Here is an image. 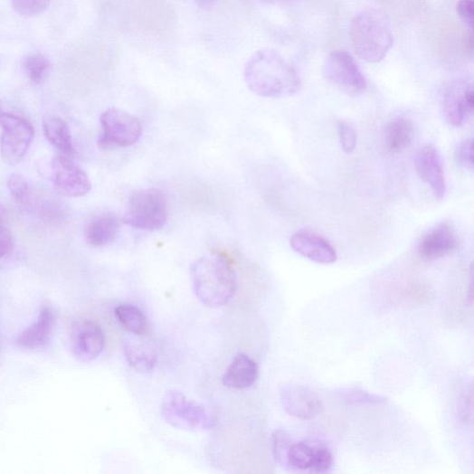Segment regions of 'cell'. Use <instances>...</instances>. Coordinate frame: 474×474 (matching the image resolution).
Listing matches in <instances>:
<instances>
[{
  "mask_svg": "<svg viewBox=\"0 0 474 474\" xmlns=\"http://www.w3.org/2000/svg\"><path fill=\"white\" fill-rule=\"evenodd\" d=\"M455 228L448 222L429 229L422 237L417 252L424 261H437L451 254L458 247Z\"/></svg>",
  "mask_w": 474,
  "mask_h": 474,
  "instance_id": "13",
  "label": "cell"
},
{
  "mask_svg": "<svg viewBox=\"0 0 474 474\" xmlns=\"http://www.w3.org/2000/svg\"><path fill=\"white\" fill-rule=\"evenodd\" d=\"M414 125L410 118L398 117L392 118L384 128L383 137L386 147L393 152L405 150L412 142Z\"/></svg>",
  "mask_w": 474,
  "mask_h": 474,
  "instance_id": "20",
  "label": "cell"
},
{
  "mask_svg": "<svg viewBox=\"0 0 474 474\" xmlns=\"http://www.w3.org/2000/svg\"><path fill=\"white\" fill-rule=\"evenodd\" d=\"M473 87L460 81L449 86L442 99V112L446 122L453 128L466 124L473 113Z\"/></svg>",
  "mask_w": 474,
  "mask_h": 474,
  "instance_id": "12",
  "label": "cell"
},
{
  "mask_svg": "<svg viewBox=\"0 0 474 474\" xmlns=\"http://www.w3.org/2000/svg\"><path fill=\"white\" fill-rule=\"evenodd\" d=\"M54 325V310L50 306H44L35 322L19 335L17 345L26 349L43 346L50 340Z\"/></svg>",
  "mask_w": 474,
  "mask_h": 474,
  "instance_id": "18",
  "label": "cell"
},
{
  "mask_svg": "<svg viewBox=\"0 0 474 474\" xmlns=\"http://www.w3.org/2000/svg\"><path fill=\"white\" fill-rule=\"evenodd\" d=\"M44 134L49 142L60 152V155L72 157L74 147L70 128L62 118L49 116L43 121Z\"/></svg>",
  "mask_w": 474,
  "mask_h": 474,
  "instance_id": "21",
  "label": "cell"
},
{
  "mask_svg": "<svg viewBox=\"0 0 474 474\" xmlns=\"http://www.w3.org/2000/svg\"><path fill=\"white\" fill-rule=\"evenodd\" d=\"M52 180L56 189L69 197L84 196L92 187L89 175L72 157L60 154L52 162Z\"/></svg>",
  "mask_w": 474,
  "mask_h": 474,
  "instance_id": "10",
  "label": "cell"
},
{
  "mask_svg": "<svg viewBox=\"0 0 474 474\" xmlns=\"http://www.w3.org/2000/svg\"><path fill=\"white\" fill-rule=\"evenodd\" d=\"M331 450L320 442L301 441L288 446L282 462L293 469L326 473L333 466Z\"/></svg>",
  "mask_w": 474,
  "mask_h": 474,
  "instance_id": "9",
  "label": "cell"
},
{
  "mask_svg": "<svg viewBox=\"0 0 474 474\" xmlns=\"http://www.w3.org/2000/svg\"><path fill=\"white\" fill-rule=\"evenodd\" d=\"M105 347V335L101 327L91 321L78 322L72 330L71 351L82 363H90L100 357Z\"/></svg>",
  "mask_w": 474,
  "mask_h": 474,
  "instance_id": "14",
  "label": "cell"
},
{
  "mask_svg": "<svg viewBox=\"0 0 474 474\" xmlns=\"http://www.w3.org/2000/svg\"><path fill=\"white\" fill-rule=\"evenodd\" d=\"M52 0H12L14 11L23 17H33L46 12Z\"/></svg>",
  "mask_w": 474,
  "mask_h": 474,
  "instance_id": "27",
  "label": "cell"
},
{
  "mask_svg": "<svg viewBox=\"0 0 474 474\" xmlns=\"http://www.w3.org/2000/svg\"><path fill=\"white\" fill-rule=\"evenodd\" d=\"M2 113H3V112H2V109H0V114H2Z\"/></svg>",
  "mask_w": 474,
  "mask_h": 474,
  "instance_id": "35",
  "label": "cell"
},
{
  "mask_svg": "<svg viewBox=\"0 0 474 474\" xmlns=\"http://www.w3.org/2000/svg\"><path fill=\"white\" fill-rule=\"evenodd\" d=\"M349 36L356 54L371 63L383 61L393 43L388 17L376 9L356 15L350 24Z\"/></svg>",
  "mask_w": 474,
  "mask_h": 474,
  "instance_id": "3",
  "label": "cell"
},
{
  "mask_svg": "<svg viewBox=\"0 0 474 474\" xmlns=\"http://www.w3.org/2000/svg\"><path fill=\"white\" fill-rule=\"evenodd\" d=\"M118 323L128 332L142 336L147 330V321L143 312L133 305H120L114 310Z\"/></svg>",
  "mask_w": 474,
  "mask_h": 474,
  "instance_id": "23",
  "label": "cell"
},
{
  "mask_svg": "<svg viewBox=\"0 0 474 474\" xmlns=\"http://www.w3.org/2000/svg\"><path fill=\"white\" fill-rule=\"evenodd\" d=\"M472 386L467 387L460 398L459 403V419L460 422L466 423L472 417Z\"/></svg>",
  "mask_w": 474,
  "mask_h": 474,
  "instance_id": "31",
  "label": "cell"
},
{
  "mask_svg": "<svg viewBox=\"0 0 474 474\" xmlns=\"http://www.w3.org/2000/svg\"><path fill=\"white\" fill-rule=\"evenodd\" d=\"M324 76L346 94L358 96L367 89V81L355 59L346 52H333L326 59Z\"/></svg>",
  "mask_w": 474,
  "mask_h": 474,
  "instance_id": "8",
  "label": "cell"
},
{
  "mask_svg": "<svg viewBox=\"0 0 474 474\" xmlns=\"http://www.w3.org/2000/svg\"><path fill=\"white\" fill-rule=\"evenodd\" d=\"M259 377V367L257 363L245 353H239L234 358L224 374L223 384L228 388L243 390L251 387Z\"/></svg>",
  "mask_w": 474,
  "mask_h": 474,
  "instance_id": "17",
  "label": "cell"
},
{
  "mask_svg": "<svg viewBox=\"0 0 474 474\" xmlns=\"http://www.w3.org/2000/svg\"><path fill=\"white\" fill-rule=\"evenodd\" d=\"M244 79L249 90L264 98H287L295 95L301 81L295 66L279 52L264 49L247 62Z\"/></svg>",
  "mask_w": 474,
  "mask_h": 474,
  "instance_id": "1",
  "label": "cell"
},
{
  "mask_svg": "<svg viewBox=\"0 0 474 474\" xmlns=\"http://www.w3.org/2000/svg\"><path fill=\"white\" fill-rule=\"evenodd\" d=\"M456 11L460 18L471 29L474 18L473 0H460Z\"/></svg>",
  "mask_w": 474,
  "mask_h": 474,
  "instance_id": "32",
  "label": "cell"
},
{
  "mask_svg": "<svg viewBox=\"0 0 474 474\" xmlns=\"http://www.w3.org/2000/svg\"><path fill=\"white\" fill-rule=\"evenodd\" d=\"M124 352L128 365L137 373L147 374L153 371L156 356L144 345L135 340H126Z\"/></svg>",
  "mask_w": 474,
  "mask_h": 474,
  "instance_id": "22",
  "label": "cell"
},
{
  "mask_svg": "<svg viewBox=\"0 0 474 474\" xmlns=\"http://www.w3.org/2000/svg\"><path fill=\"white\" fill-rule=\"evenodd\" d=\"M284 410L300 420H310L320 415L324 406L312 390L301 385H287L280 393Z\"/></svg>",
  "mask_w": 474,
  "mask_h": 474,
  "instance_id": "15",
  "label": "cell"
},
{
  "mask_svg": "<svg viewBox=\"0 0 474 474\" xmlns=\"http://www.w3.org/2000/svg\"><path fill=\"white\" fill-rule=\"evenodd\" d=\"M190 276L194 296L210 308L226 305L237 289L236 274L227 259L219 254L196 260Z\"/></svg>",
  "mask_w": 474,
  "mask_h": 474,
  "instance_id": "2",
  "label": "cell"
},
{
  "mask_svg": "<svg viewBox=\"0 0 474 474\" xmlns=\"http://www.w3.org/2000/svg\"><path fill=\"white\" fill-rule=\"evenodd\" d=\"M24 66L29 82L36 86L43 84L49 76L51 62L43 54H33L25 59Z\"/></svg>",
  "mask_w": 474,
  "mask_h": 474,
  "instance_id": "24",
  "label": "cell"
},
{
  "mask_svg": "<svg viewBox=\"0 0 474 474\" xmlns=\"http://www.w3.org/2000/svg\"><path fill=\"white\" fill-rule=\"evenodd\" d=\"M195 2H196L197 5H199L200 6L207 7V6L212 5L213 3H215L216 0H195Z\"/></svg>",
  "mask_w": 474,
  "mask_h": 474,
  "instance_id": "33",
  "label": "cell"
},
{
  "mask_svg": "<svg viewBox=\"0 0 474 474\" xmlns=\"http://www.w3.org/2000/svg\"><path fill=\"white\" fill-rule=\"evenodd\" d=\"M455 161L459 166L466 170L473 169V140L462 141L455 150Z\"/></svg>",
  "mask_w": 474,
  "mask_h": 474,
  "instance_id": "30",
  "label": "cell"
},
{
  "mask_svg": "<svg viewBox=\"0 0 474 474\" xmlns=\"http://www.w3.org/2000/svg\"><path fill=\"white\" fill-rule=\"evenodd\" d=\"M0 153L4 161L16 166L24 160L34 137V130L25 118L12 113L0 114Z\"/></svg>",
  "mask_w": 474,
  "mask_h": 474,
  "instance_id": "7",
  "label": "cell"
},
{
  "mask_svg": "<svg viewBox=\"0 0 474 474\" xmlns=\"http://www.w3.org/2000/svg\"><path fill=\"white\" fill-rule=\"evenodd\" d=\"M14 241L6 209L0 204V259L14 251Z\"/></svg>",
  "mask_w": 474,
  "mask_h": 474,
  "instance_id": "26",
  "label": "cell"
},
{
  "mask_svg": "<svg viewBox=\"0 0 474 474\" xmlns=\"http://www.w3.org/2000/svg\"><path fill=\"white\" fill-rule=\"evenodd\" d=\"M8 187L15 203L24 209H30L33 204V194L27 181L20 175L9 177Z\"/></svg>",
  "mask_w": 474,
  "mask_h": 474,
  "instance_id": "25",
  "label": "cell"
},
{
  "mask_svg": "<svg viewBox=\"0 0 474 474\" xmlns=\"http://www.w3.org/2000/svg\"><path fill=\"white\" fill-rule=\"evenodd\" d=\"M414 167L419 177L431 188L438 200L444 199L447 183L441 152L432 145L420 147L414 155Z\"/></svg>",
  "mask_w": 474,
  "mask_h": 474,
  "instance_id": "11",
  "label": "cell"
},
{
  "mask_svg": "<svg viewBox=\"0 0 474 474\" xmlns=\"http://www.w3.org/2000/svg\"><path fill=\"white\" fill-rule=\"evenodd\" d=\"M291 248L311 261L321 264H332L337 261V254L334 247L322 235L308 230H299L290 237Z\"/></svg>",
  "mask_w": 474,
  "mask_h": 474,
  "instance_id": "16",
  "label": "cell"
},
{
  "mask_svg": "<svg viewBox=\"0 0 474 474\" xmlns=\"http://www.w3.org/2000/svg\"><path fill=\"white\" fill-rule=\"evenodd\" d=\"M161 413L167 423L185 431H208L217 423L216 419L203 405L188 399L179 390L166 393Z\"/></svg>",
  "mask_w": 474,
  "mask_h": 474,
  "instance_id": "5",
  "label": "cell"
},
{
  "mask_svg": "<svg viewBox=\"0 0 474 474\" xmlns=\"http://www.w3.org/2000/svg\"><path fill=\"white\" fill-rule=\"evenodd\" d=\"M168 220V203L159 188H146L134 192L123 217L126 224L144 231L165 227Z\"/></svg>",
  "mask_w": 474,
  "mask_h": 474,
  "instance_id": "4",
  "label": "cell"
},
{
  "mask_svg": "<svg viewBox=\"0 0 474 474\" xmlns=\"http://www.w3.org/2000/svg\"><path fill=\"white\" fill-rule=\"evenodd\" d=\"M100 122L102 133L99 146L102 149L130 147L139 140L143 132L138 118L117 108L103 111Z\"/></svg>",
  "mask_w": 474,
  "mask_h": 474,
  "instance_id": "6",
  "label": "cell"
},
{
  "mask_svg": "<svg viewBox=\"0 0 474 474\" xmlns=\"http://www.w3.org/2000/svg\"><path fill=\"white\" fill-rule=\"evenodd\" d=\"M337 132L342 149L346 153H351L357 146V131L354 126L347 121H339L337 124Z\"/></svg>",
  "mask_w": 474,
  "mask_h": 474,
  "instance_id": "28",
  "label": "cell"
},
{
  "mask_svg": "<svg viewBox=\"0 0 474 474\" xmlns=\"http://www.w3.org/2000/svg\"><path fill=\"white\" fill-rule=\"evenodd\" d=\"M120 230V223L112 214L92 218L85 227V240L92 248H103L112 243Z\"/></svg>",
  "mask_w": 474,
  "mask_h": 474,
  "instance_id": "19",
  "label": "cell"
},
{
  "mask_svg": "<svg viewBox=\"0 0 474 474\" xmlns=\"http://www.w3.org/2000/svg\"><path fill=\"white\" fill-rule=\"evenodd\" d=\"M270 2H289V0H270Z\"/></svg>",
  "mask_w": 474,
  "mask_h": 474,
  "instance_id": "34",
  "label": "cell"
},
{
  "mask_svg": "<svg viewBox=\"0 0 474 474\" xmlns=\"http://www.w3.org/2000/svg\"><path fill=\"white\" fill-rule=\"evenodd\" d=\"M341 396L345 401L353 404L372 405L384 403V399L360 389H347L342 391Z\"/></svg>",
  "mask_w": 474,
  "mask_h": 474,
  "instance_id": "29",
  "label": "cell"
}]
</instances>
